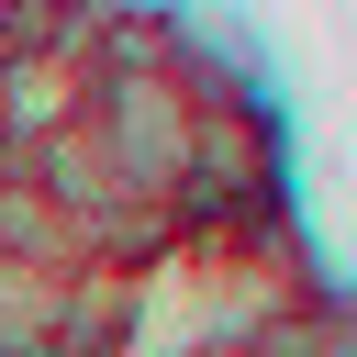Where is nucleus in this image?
Masks as SVG:
<instances>
[{
	"label": "nucleus",
	"instance_id": "f257e3e1",
	"mask_svg": "<svg viewBox=\"0 0 357 357\" xmlns=\"http://www.w3.org/2000/svg\"><path fill=\"white\" fill-rule=\"evenodd\" d=\"M78 123H89L123 201H178V156H190V89L178 78H89Z\"/></svg>",
	"mask_w": 357,
	"mask_h": 357
},
{
	"label": "nucleus",
	"instance_id": "f03ea898",
	"mask_svg": "<svg viewBox=\"0 0 357 357\" xmlns=\"http://www.w3.org/2000/svg\"><path fill=\"white\" fill-rule=\"evenodd\" d=\"M89 112V78L56 67V56H0V156L45 145V134H78Z\"/></svg>",
	"mask_w": 357,
	"mask_h": 357
},
{
	"label": "nucleus",
	"instance_id": "7ed1b4c3",
	"mask_svg": "<svg viewBox=\"0 0 357 357\" xmlns=\"http://www.w3.org/2000/svg\"><path fill=\"white\" fill-rule=\"evenodd\" d=\"M56 279H67V268H0V357H45V335H56Z\"/></svg>",
	"mask_w": 357,
	"mask_h": 357
}]
</instances>
